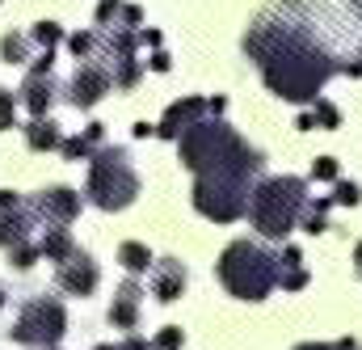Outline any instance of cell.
<instances>
[{"label":"cell","instance_id":"obj_1","mask_svg":"<svg viewBox=\"0 0 362 350\" xmlns=\"http://www.w3.org/2000/svg\"><path fill=\"white\" fill-rule=\"evenodd\" d=\"M245 51L262 64L266 85L286 101H316L320 85L333 72H341L320 47H312L308 38H299L291 30H278L266 17L245 34Z\"/></svg>","mask_w":362,"mask_h":350},{"label":"cell","instance_id":"obj_2","mask_svg":"<svg viewBox=\"0 0 362 350\" xmlns=\"http://www.w3.org/2000/svg\"><path fill=\"white\" fill-rule=\"evenodd\" d=\"M181 161L185 169L198 177H236V181H253L262 174V152L249 148L228 123H194L189 131H181Z\"/></svg>","mask_w":362,"mask_h":350},{"label":"cell","instance_id":"obj_3","mask_svg":"<svg viewBox=\"0 0 362 350\" xmlns=\"http://www.w3.org/2000/svg\"><path fill=\"white\" fill-rule=\"evenodd\" d=\"M303 203H308V181H303V177H270V181H262L257 194L249 198V220H253V228H257L262 237L282 241V237L295 228Z\"/></svg>","mask_w":362,"mask_h":350},{"label":"cell","instance_id":"obj_4","mask_svg":"<svg viewBox=\"0 0 362 350\" xmlns=\"http://www.w3.org/2000/svg\"><path fill=\"white\" fill-rule=\"evenodd\" d=\"M278 258H270L262 245H253V241H232L228 249H223V258H219V278H223V287L232 291V295H240V300H266V291H270L274 283H278Z\"/></svg>","mask_w":362,"mask_h":350},{"label":"cell","instance_id":"obj_5","mask_svg":"<svg viewBox=\"0 0 362 350\" xmlns=\"http://www.w3.org/2000/svg\"><path fill=\"white\" fill-rule=\"evenodd\" d=\"M139 194V177L131 169L127 152L122 148H101L93 152V165H89V198L101 207V211H122L131 207Z\"/></svg>","mask_w":362,"mask_h":350},{"label":"cell","instance_id":"obj_6","mask_svg":"<svg viewBox=\"0 0 362 350\" xmlns=\"http://www.w3.org/2000/svg\"><path fill=\"white\" fill-rule=\"evenodd\" d=\"M249 181H236V177H198L194 181V207L215 220V224H232L249 211Z\"/></svg>","mask_w":362,"mask_h":350},{"label":"cell","instance_id":"obj_7","mask_svg":"<svg viewBox=\"0 0 362 350\" xmlns=\"http://www.w3.org/2000/svg\"><path fill=\"white\" fill-rule=\"evenodd\" d=\"M64 329H68L64 304L38 295V300H30V304L17 312V321H13L8 334H13V342H21V346H55V342L64 338Z\"/></svg>","mask_w":362,"mask_h":350},{"label":"cell","instance_id":"obj_8","mask_svg":"<svg viewBox=\"0 0 362 350\" xmlns=\"http://www.w3.org/2000/svg\"><path fill=\"white\" fill-rule=\"evenodd\" d=\"M76 211H81V194H76V190H68V186L42 190V194H34V203H30V215L47 220L51 228L72 224V220H76Z\"/></svg>","mask_w":362,"mask_h":350},{"label":"cell","instance_id":"obj_9","mask_svg":"<svg viewBox=\"0 0 362 350\" xmlns=\"http://www.w3.org/2000/svg\"><path fill=\"white\" fill-rule=\"evenodd\" d=\"M30 237V207L13 194L0 190V249H17Z\"/></svg>","mask_w":362,"mask_h":350},{"label":"cell","instance_id":"obj_10","mask_svg":"<svg viewBox=\"0 0 362 350\" xmlns=\"http://www.w3.org/2000/svg\"><path fill=\"white\" fill-rule=\"evenodd\" d=\"M110 68H101V64H85V68H76V77H72V106L76 110H93L105 93H110Z\"/></svg>","mask_w":362,"mask_h":350},{"label":"cell","instance_id":"obj_11","mask_svg":"<svg viewBox=\"0 0 362 350\" xmlns=\"http://www.w3.org/2000/svg\"><path fill=\"white\" fill-rule=\"evenodd\" d=\"M59 287L72 291V295H89L93 287H97V262H93L89 254L76 249L68 262H59Z\"/></svg>","mask_w":362,"mask_h":350},{"label":"cell","instance_id":"obj_12","mask_svg":"<svg viewBox=\"0 0 362 350\" xmlns=\"http://www.w3.org/2000/svg\"><path fill=\"white\" fill-rule=\"evenodd\" d=\"M202 114H206V101H202V97H181V101L169 106V114H165V123L156 127V135L177 140L181 131H189L194 123H202Z\"/></svg>","mask_w":362,"mask_h":350},{"label":"cell","instance_id":"obj_13","mask_svg":"<svg viewBox=\"0 0 362 350\" xmlns=\"http://www.w3.org/2000/svg\"><path fill=\"white\" fill-rule=\"evenodd\" d=\"M181 291H185V266L177 258H165V262H152V295L173 304Z\"/></svg>","mask_w":362,"mask_h":350},{"label":"cell","instance_id":"obj_14","mask_svg":"<svg viewBox=\"0 0 362 350\" xmlns=\"http://www.w3.org/2000/svg\"><path fill=\"white\" fill-rule=\"evenodd\" d=\"M21 101H25V110H30L34 118H47V110H51V101H55V81H51V72H30L25 85H21Z\"/></svg>","mask_w":362,"mask_h":350},{"label":"cell","instance_id":"obj_15","mask_svg":"<svg viewBox=\"0 0 362 350\" xmlns=\"http://www.w3.org/2000/svg\"><path fill=\"white\" fill-rule=\"evenodd\" d=\"M110 321H114L118 329H135V321H139V283H135V278H127V283L118 287V295H114V304H110Z\"/></svg>","mask_w":362,"mask_h":350},{"label":"cell","instance_id":"obj_16","mask_svg":"<svg viewBox=\"0 0 362 350\" xmlns=\"http://www.w3.org/2000/svg\"><path fill=\"white\" fill-rule=\"evenodd\" d=\"M38 254H42L47 262H68V258L76 254L72 232H68V228H47V237L38 241Z\"/></svg>","mask_w":362,"mask_h":350},{"label":"cell","instance_id":"obj_17","mask_svg":"<svg viewBox=\"0 0 362 350\" xmlns=\"http://www.w3.org/2000/svg\"><path fill=\"white\" fill-rule=\"evenodd\" d=\"M25 144H30L34 152H51V148L64 144V135H59V127H55L51 118H34V123L25 127Z\"/></svg>","mask_w":362,"mask_h":350},{"label":"cell","instance_id":"obj_18","mask_svg":"<svg viewBox=\"0 0 362 350\" xmlns=\"http://www.w3.org/2000/svg\"><path fill=\"white\" fill-rule=\"evenodd\" d=\"M118 262L127 266L131 274H144V270H152V254H148V245H139V241H122V245H118Z\"/></svg>","mask_w":362,"mask_h":350},{"label":"cell","instance_id":"obj_19","mask_svg":"<svg viewBox=\"0 0 362 350\" xmlns=\"http://www.w3.org/2000/svg\"><path fill=\"white\" fill-rule=\"evenodd\" d=\"M0 55H4V64H25L30 60V38L25 34H4L0 38Z\"/></svg>","mask_w":362,"mask_h":350},{"label":"cell","instance_id":"obj_20","mask_svg":"<svg viewBox=\"0 0 362 350\" xmlns=\"http://www.w3.org/2000/svg\"><path fill=\"white\" fill-rule=\"evenodd\" d=\"M312 118H316V127H320V131H333V127H341V114H337V106H333V101H325V97H316V110H312Z\"/></svg>","mask_w":362,"mask_h":350},{"label":"cell","instance_id":"obj_21","mask_svg":"<svg viewBox=\"0 0 362 350\" xmlns=\"http://www.w3.org/2000/svg\"><path fill=\"white\" fill-rule=\"evenodd\" d=\"M59 152H64L68 161H89V157H93V140H89V135H72V140H64V144H59Z\"/></svg>","mask_w":362,"mask_h":350},{"label":"cell","instance_id":"obj_22","mask_svg":"<svg viewBox=\"0 0 362 350\" xmlns=\"http://www.w3.org/2000/svg\"><path fill=\"white\" fill-rule=\"evenodd\" d=\"M329 207H333V198H320V203H312V207H308V220H303V228H308L312 237L329 228V224H325V211H329Z\"/></svg>","mask_w":362,"mask_h":350},{"label":"cell","instance_id":"obj_23","mask_svg":"<svg viewBox=\"0 0 362 350\" xmlns=\"http://www.w3.org/2000/svg\"><path fill=\"white\" fill-rule=\"evenodd\" d=\"M34 43H42L47 51H55V43H64V30H59L55 21H38V26H34Z\"/></svg>","mask_w":362,"mask_h":350},{"label":"cell","instance_id":"obj_24","mask_svg":"<svg viewBox=\"0 0 362 350\" xmlns=\"http://www.w3.org/2000/svg\"><path fill=\"white\" fill-rule=\"evenodd\" d=\"M13 114H17V97H13L8 89H0V131H13V127H17Z\"/></svg>","mask_w":362,"mask_h":350},{"label":"cell","instance_id":"obj_25","mask_svg":"<svg viewBox=\"0 0 362 350\" xmlns=\"http://www.w3.org/2000/svg\"><path fill=\"white\" fill-rule=\"evenodd\" d=\"M8 258H13V266H17V270H30V266L38 262V245H30V241H25V245L8 249Z\"/></svg>","mask_w":362,"mask_h":350},{"label":"cell","instance_id":"obj_26","mask_svg":"<svg viewBox=\"0 0 362 350\" xmlns=\"http://www.w3.org/2000/svg\"><path fill=\"white\" fill-rule=\"evenodd\" d=\"M278 283H282L286 291H299V287H308V270H303V266H295V270H278Z\"/></svg>","mask_w":362,"mask_h":350},{"label":"cell","instance_id":"obj_27","mask_svg":"<svg viewBox=\"0 0 362 350\" xmlns=\"http://www.w3.org/2000/svg\"><path fill=\"white\" fill-rule=\"evenodd\" d=\"M362 190L354 186V181H337V194H333V203H341V207H358Z\"/></svg>","mask_w":362,"mask_h":350},{"label":"cell","instance_id":"obj_28","mask_svg":"<svg viewBox=\"0 0 362 350\" xmlns=\"http://www.w3.org/2000/svg\"><path fill=\"white\" fill-rule=\"evenodd\" d=\"M181 342H185V338H181L177 325H169V329L156 334V350H181Z\"/></svg>","mask_w":362,"mask_h":350},{"label":"cell","instance_id":"obj_29","mask_svg":"<svg viewBox=\"0 0 362 350\" xmlns=\"http://www.w3.org/2000/svg\"><path fill=\"white\" fill-rule=\"evenodd\" d=\"M312 177H316V181H337V161H333V157H320V161L312 165Z\"/></svg>","mask_w":362,"mask_h":350},{"label":"cell","instance_id":"obj_30","mask_svg":"<svg viewBox=\"0 0 362 350\" xmlns=\"http://www.w3.org/2000/svg\"><path fill=\"white\" fill-rule=\"evenodd\" d=\"M93 43H97L93 34H72V38H68V47H72L76 55H89V51H93Z\"/></svg>","mask_w":362,"mask_h":350},{"label":"cell","instance_id":"obj_31","mask_svg":"<svg viewBox=\"0 0 362 350\" xmlns=\"http://www.w3.org/2000/svg\"><path fill=\"white\" fill-rule=\"evenodd\" d=\"M114 13H118V0H101V9H97V26H110Z\"/></svg>","mask_w":362,"mask_h":350},{"label":"cell","instance_id":"obj_32","mask_svg":"<svg viewBox=\"0 0 362 350\" xmlns=\"http://www.w3.org/2000/svg\"><path fill=\"white\" fill-rule=\"evenodd\" d=\"M299 262H303V254H299L295 245H286V254H282V270H295Z\"/></svg>","mask_w":362,"mask_h":350},{"label":"cell","instance_id":"obj_33","mask_svg":"<svg viewBox=\"0 0 362 350\" xmlns=\"http://www.w3.org/2000/svg\"><path fill=\"white\" fill-rule=\"evenodd\" d=\"M152 68H156V72H169V55H165V51H156V55H152Z\"/></svg>","mask_w":362,"mask_h":350},{"label":"cell","instance_id":"obj_34","mask_svg":"<svg viewBox=\"0 0 362 350\" xmlns=\"http://www.w3.org/2000/svg\"><path fill=\"white\" fill-rule=\"evenodd\" d=\"M122 346H127V350H152V346H148V342H144V338H135V334H131V338H127Z\"/></svg>","mask_w":362,"mask_h":350},{"label":"cell","instance_id":"obj_35","mask_svg":"<svg viewBox=\"0 0 362 350\" xmlns=\"http://www.w3.org/2000/svg\"><path fill=\"white\" fill-rule=\"evenodd\" d=\"M85 135H89L93 144H97V140H101V135H105V131H101V123H89V127H85Z\"/></svg>","mask_w":362,"mask_h":350},{"label":"cell","instance_id":"obj_36","mask_svg":"<svg viewBox=\"0 0 362 350\" xmlns=\"http://www.w3.org/2000/svg\"><path fill=\"white\" fill-rule=\"evenodd\" d=\"M152 131H156V127H152V123H135V135H139V140H148V135H152Z\"/></svg>","mask_w":362,"mask_h":350},{"label":"cell","instance_id":"obj_37","mask_svg":"<svg viewBox=\"0 0 362 350\" xmlns=\"http://www.w3.org/2000/svg\"><path fill=\"white\" fill-rule=\"evenodd\" d=\"M299 350H337V346H325V342H308V346H299Z\"/></svg>","mask_w":362,"mask_h":350},{"label":"cell","instance_id":"obj_38","mask_svg":"<svg viewBox=\"0 0 362 350\" xmlns=\"http://www.w3.org/2000/svg\"><path fill=\"white\" fill-rule=\"evenodd\" d=\"M354 262H358V266H362V241H358V249H354Z\"/></svg>","mask_w":362,"mask_h":350},{"label":"cell","instance_id":"obj_39","mask_svg":"<svg viewBox=\"0 0 362 350\" xmlns=\"http://www.w3.org/2000/svg\"><path fill=\"white\" fill-rule=\"evenodd\" d=\"M97 350H127V346H97Z\"/></svg>","mask_w":362,"mask_h":350},{"label":"cell","instance_id":"obj_40","mask_svg":"<svg viewBox=\"0 0 362 350\" xmlns=\"http://www.w3.org/2000/svg\"><path fill=\"white\" fill-rule=\"evenodd\" d=\"M4 295H8V291H4V287H0V304H4Z\"/></svg>","mask_w":362,"mask_h":350},{"label":"cell","instance_id":"obj_41","mask_svg":"<svg viewBox=\"0 0 362 350\" xmlns=\"http://www.w3.org/2000/svg\"><path fill=\"white\" fill-rule=\"evenodd\" d=\"M354 4H358V9H362V0H354Z\"/></svg>","mask_w":362,"mask_h":350}]
</instances>
